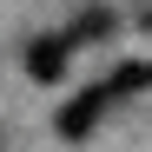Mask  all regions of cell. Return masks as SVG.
Here are the masks:
<instances>
[{
	"label": "cell",
	"instance_id": "6da1fadb",
	"mask_svg": "<svg viewBox=\"0 0 152 152\" xmlns=\"http://www.w3.org/2000/svg\"><path fill=\"white\" fill-rule=\"evenodd\" d=\"M106 106H113V93H106V80H99V86H86V93H73L66 99V106H60V139H73V145H80V139H93V126L99 119H106Z\"/></svg>",
	"mask_w": 152,
	"mask_h": 152
},
{
	"label": "cell",
	"instance_id": "7a4b0ae2",
	"mask_svg": "<svg viewBox=\"0 0 152 152\" xmlns=\"http://www.w3.org/2000/svg\"><path fill=\"white\" fill-rule=\"evenodd\" d=\"M66 60H73V40H66V33H40V40L27 46V80L53 86L60 73H66Z\"/></svg>",
	"mask_w": 152,
	"mask_h": 152
},
{
	"label": "cell",
	"instance_id": "3957f363",
	"mask_svg": "<svg viewBox=\"0 0 152 152\" xmlns=\"http://www.w3.org/2000/svg\"><path fill=\"white\" fill-rule=\"evenodd\" d=\"M113 27H119V13H113V7H86V13L66 27V40H73V46H86V40H106Z\"/></svg>",
	"mask_w": 152,
	"mask_h": 152
},
{
	"label": "cell",
	"instance_id": "277c9868",
	"mask_svg": "<svg viewBox=\"0 0 152 152\" xmlns=\"http://www.w3.org/2000/svg\"><path fill=\"white\" fill-rule=\"evenodd\" d=\"M106 93L113 99H132V93H152V60H126L113 80H106Z\"/></svg>",
	"mask_w": 152,
	"mask_h": 152
}]
</instances>
